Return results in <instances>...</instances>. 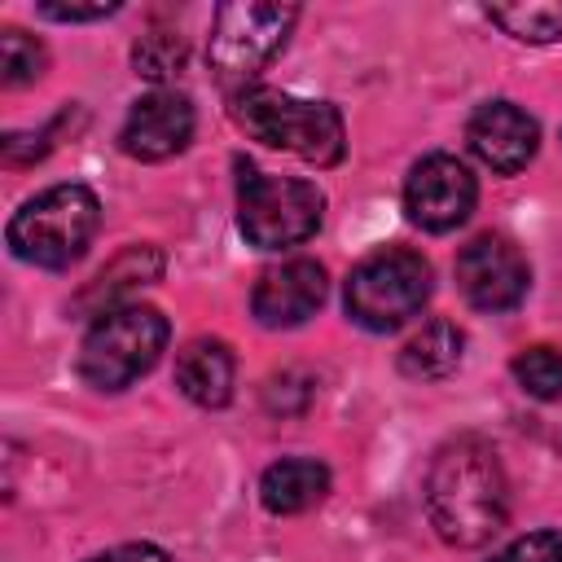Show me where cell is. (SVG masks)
I'll return each instance as SVG.
<instances>
[{
	"mask_svg": "<svg viewBox=\"0 0 562 562\" xmlns=\"http://www.w3.org/2000/svg\"><path fill=\"white\" fill-rule=\"evenodd\" d=\"M426 514L439 540L457 549H474L505 527L509 483L501 457L479 435L448 439L426 470Z\"/></svg>",
	"mask_w": 562,
	"mask_h": 562,
	"instance_id": "cell-1",
	"label": "cell"
},
{
	"mask_svg": "<svg viewBox=\"0 0 562 562\" xmlns=\"http://www.w3.org/2000/svg\"><path fill=\"white\" fill-rule=\"evenodd\" d=\"M228 114L246 136H255L272 149H290L312 167H334L347 149L342 114L329 101H303V97L255 83V88L228 97Z\"/></svg>",
	"mask_w": 562,
	"mask_h": 562,
	"instance_id": "cell-2",
	"label": "cell"
},
{
	"mask_svg": "<svg viewBox=\"0 0 562 562\" xmlns=\"http://www.w3.org/2000/svg\"><path fill=\"white\" fill-rule=\"evenodd\" d=\"M101 228V202L88 184H53L9 220V250L35 268H70Z\"/></svg>",
	"mask_w": 562,
	"mask_h": 562,
	"instance_id": "cell-3",
	"label": "cell"
},
{
	"mask_svg": "<svg viewBox=\"0 0 562 562\" xmlns=\"http://www.w3.org/2000/svg\"><path fill=\"white\" fill-rule=\"evenodd\" d=\"M294 22H299L294 4H255V0L220 4L211 22V44H206V66L215 83L228 97L255 88L259 70L285 48V35Z\"/></svg>",
	"mask_w": 562,
	"mask_h": 562,
	"instance_id": "cell-4",
	"label": "cell"
},
{
	"mask_svg": "<svg viewBox=\"0 0 562 562\" xmlns=\"http://www.w3.org/2000/svg\"><path fill=\"white\" fill-rule=\"evenodd\" d=\"M167 316L145 303L114 307L97 316L79 342V378L92 391H123L145 378L167 347Z\"/></svg>",
	"mask_w": 562,
	"mask_h": 562,
	"instance_id": "cell-5",
	"label": "cell"
},
{
	"mask_svg": "<svg viewBox=\"0 0 562 562\" xmlns=\"http://www.w3.org/2000/svg\"><path fill=\"white\" fill-rule=\"evenodd\" d=\"M325 220V193L312 180L268 176L250 162H237V224L250 246L285 250L307 241Z\"/></svg>",
	"mask_w": 562,
	"mask_h": 562,
	"instance_id": "cell-6",
	"label": "cell"
},
{
	"mask_svg": "<svg viewBox=\"0 0 562 562\" xmlns=\"http://www.w3.org/2000/svg\"><path fill=\"white\" fill-rule=\"evenodd\" d=\"M430 299V263L408 246H386L360 259L347 277V316L373 334H391Z\"/></svg>",
	"mask_w": 562,
	"mask_h": 562,
	"instance_id": "cell-7",
	"label": "cell"
},
{
	"mask_svg": "<svg viewBox=\"0 0 562 562\" xmlns=\"http://www.w3.org/2000/svg\"><path fill=\"white\" fill-rule=\"evenodd\" d=\"M474 198H479V184L470 167L452 154H426L404 180V211L426 233H448L465 224L474 211Z\"/></svg>",
	"mask_w": 562,
	"mask_h": 562,
	"instance_id": "cell-8",
	"label": "cell"
},
{
	"mask_svg": "<svg viewBox=\"0 0 562 562\" xmlns=\"http://www.w3.org/2000/svg\"><path fill=\"white\" fill-rule=\"evenodd\" d=\"M527 281H531V268H527L522 250L501 233H483L470 246H461V255H457V285L479 312L518 307L527 294Z\"/></svg>",
	"mask_w": 562,
	"mask_h": 562,
	"instance_id": "cell-9",
	"label": "cell"
},
{
	"mask_svg": "<svg viewBox=\"0 0 562 562\" xmlns=\"http://www.w3.org/2000/svg\"><path fill=\"white\" fill-rule=\"evenodd\" d=\"M189 140H193V105H189V97L167 92V88L140 97L127 110L123 132H119V149L140 162L176 158Z\"/></svg>",
	"mask_w": 562,
	"mask_h": 562,
	"instance_id": "cell-10",
	"label": "cell"
},
{
	"mask_svg": "<svg viewBox=\"0 0 562 562\" xmlns=\"http://www.w3.org/2000/svg\"><path fill=\"white\" fill-rule=\"evenodd\" d=\"M325 268L316 259H285L268 272H259L250 290V312L268 329H290L303 325L321 303H325Z\"/></svg>",
	"mask_w": 562,
	"mask_h": 562,
	"instance_id": "cell-11",
	"label": "cell"
},
{
	"mask_svg": "<svg viewBox=\"0 0 562 562\" xmlns=\"http://www.w3.org/2000/svg\"><path fill=\"white\" fill-rule=\"evenodd\" d=\"M465 140H470V149L496 176H514V171H522L536 158L540 127H536V119L522 105H514V101H487V105H479L470 114Z\"/></svg>",
	"mask_w": 562,
	"mask_h": 562,
	"instance_id": "cell-12",
	"label": "cell"
},
{
	"mask_svg": "<svg viewBox=\"0 0 562 562\" xmlns=\"http://www.w3.org/2000/svg\"><path fill=\"white\" fill-rule=\"evenodd\" d=\"M162 268H167V259H162L158 246H127L75 294V312L97 321V316H105L114 307H127V299L140 285H154L162 277Z\"/></svg>",
	"mask_w": 562,
	"mask_h": 562,
	"instance_id": "cell-13",
	"label": "cell"
},
{
	"mask_svg": "<svg viewBox=\"0 0 562 562\" xmlns=\"http://www.w3.org/2000/svg\"><path fill=\"white\" fill-rule=\"evenodd\" d=\"M233 378H237V360L224 338H193L176 356V382L202 408H224L233 400Z\"/></svg>",
	"mask_w": 562,
	"mask_h": 562,
	"instance_id": "cell-14",
	"label": "cell"
},
{
	"mask_svg": "<svg viewBox=\"0 0 562 562\" xmlns=\"http://www.w3.org/2000/svg\"><path fill=\"white\" fill-rule=\"evenodd\" d=\"M329 492V470L316 457H281L259 479V501L272 514H303Z\"/></svg>",
	"mask_w": 562,
	"mask_h": 562,
	"instance_id": "cell-15",
	"label": "cell"
},
{
	"mask_svg": "<svg viewBox=\"0 0 562 562\" xmlns=\"http://www.w3.org/2000/svg\"><path fill=\"white\" fill-rule=\"evenodd\" d=\"M465 356V334L452 321H426L400 351V373L413 382H443L461 369Z\"/></svg>",
	"mask_w": 562,
	"mask_h": 562,
	"instance_id": "cell-16",
	"label": "cell"
},
{
	"mask_svg": "<svg viewBox=\"0 0 562 562\" xmlns=\"http://www.w3.org/2000/svg\"><path fill=\"white\" fill-rule=\"evenodd\" d=\"M487 18L522 40V44H553L562 40V0H522V4H492Z\"/></svg>",
	"mask_w": 562,
	"mask_h": 562,
	"instance_id": "cell-17",
	"label": "cell"
},
{
	"mask_svg": "<svg viewBox=\"0 0 562 562\" xmlns=\"http://www.w3.org/2000/svg\"><path fill=\"white\" fill-rule=\"evenodd\" d=\"M189 61V40L180 31H145L136 44H132V66L140 79L149 83H167L184 70Z\"/></svg>",
	"mask_w": 562,
	"mask_h": 562,
	"instance_id": "cell-18",
	"label": "cell"
},
{
	"mask_svg": "<svg viewBox=\"0 0 562 562\" xmlns=\"http://www.w3.org/2000/svg\"><path fill=\"white\" fill-rule=\"evenodd\" d=\"M48 66V53L35 35L18 31V26H4L0 31V79L4 88H22V83H35Z\"/></svg>",
	"mask_w": 562,
	"mask_h": 562,
	"instance_id": "cell-19",
	"label": "cell"
},
{
	"mask_svg": "<svg viewBox=\"0 0 562 562\" xmlns=\"http://www.w3.org/2000/svg\"><path fill=\"white\" fill-rule=\"evenodd\" d=\"M514 378L531 400L562 395V351L558 347H527L514 356Z\"/></svg>",
	"mask_w": 562,
	"mask_h": 562,
	"instance_id": "cell-20",
	"label": "cell"
},
{
	"mask_svg": "<svg viewBox=\"0 0 562 562\" xmlns=\"http://www.w3.org/2000/svg\"><path fill=\"white\" fill-rule=\"evenodd\" d=\"M492 562H562V531H553V527L527 531L514 544H505Z\"/></svg>",
	"mask_w": 562,
	"mask_h": 562,
	"instance_id": "cell-21",
	"label": "cell"
},
{
	"mask_svg": "<svg viewBox=\"0 0 562 562\" xmlns=\"http://www.w3.org/2000/svg\"><path fill=\"white\" fill-rule=\"evenodd\" d=\"M53 136H57V123H48L44 132H9V136L0 140L4 167H31V162H40V158L53 149Z\"/></svg>",
	"mask_w": 562,
	"mask_h": 562,
	"instance_id": "cell-22",
	"label": "cell"
},
{
	"mask_svg": "<svg viewBox=\"0 0 562 562\" xmlns=\"http://www.w3.org/2000/svg\"><path fill=\"white\" fill-rule=\"evenodd\" d=\"M40 13L53 22H92V18H110L119 13L114 0H97V4H61V0H40Z\"/></svg>",
	"mask_w": 562,
	"mask_h": 562,
	"instance_id": "cell-23",
	"label": "cell"
},
{
	"mask_svg": "<svg viewBox=\"0 0 562 562\" xmlns=\"http://www.w3.org/2000/svg\"><path fill=\"white\" fill-rule=\"evenodd\" d=\"M88 562H171L158 544H119V549H105V553H97V558H88Z\"/></svg>",
	"mask_w": 562,
	"mask_h": 562,
	"instance_id": "cell-24",
	"label": "cell"
},
{
	"mask_svg": "<svg viewBox=\"0 0 562 562\" xmlns=\"http://www.w3.org/2000/svg\"><path fill=\"white\" fill-rule=\"evenodd\" d=\"M558 443H562V439H558Z\"/></svg>",
	"mask_w": 562,
	"mask_h": 562,
	"instance_id": "cell-25",
	"label": "cell"
}]
</instances>
